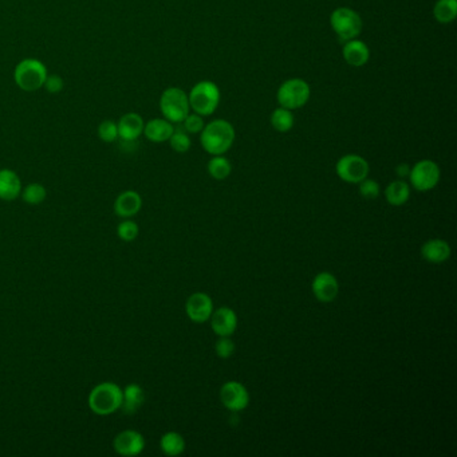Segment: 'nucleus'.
Here are the masks:
<instances>
[{"instance_id": "obj_1", "label": "nucleus", "mask_w": 457, "mask_h": 457, "mask_svg": "<svg viewBox=\"0 0 457 457\" xmlns=\"http://www.w3.org/2000/svg\"><path fill=\"white\" fill-rule=\"evenodd\" d=\"M235 137V127L227 120H214L200 132L201 147L212 156L227 153L232 148Z\"/></svg>"}, {"instance_id": "obj_2", "label": "nucleus", "mask_w": 457, "mask_h": 457, "mask_svg": "<svg viewBox=\"0 0 457 457\" xmlns=\"http://www.w3.org/2000/svg\"><path fill=\"white\" fill-rule=\"evenodd\" d=\"M124 390L115 382H101L94 387L89 394V408L98 416H110L122 405Z\"/></svg>"}, {"instance_id": "obj_3", "label": "nucleus", "mask_w": 457, "mask_h": 457, "mask_svg": "<svg viewBox=\"0 0 457 457\" xmlns=\"http://www.w3.org/2000/svg\"><path fill=\"white\" fill-rule=\"evenodd\" d=\"M47 75L46 66L34 58H26L21 61L14 70V80L23 92H36L42 89Z\"/></svg>"}, {"instance_id": "obj_4", "label": "nucleus", "mask_w": 457, "mask_h": 457, "mask_svg": "<svg viewBox=\"0 0 457 457\" xmlns=\"http://www.w3.org/2000/svg\"><path fill=\"white\" fill-rule=\"evenodd\" d=\"M220 89L215 82L200 80L188 95L191 110L201 117L214 115L220 103Z\"/></svg>"}, {"instance_id": "obj_5", "label": "nucleus", "mask_w": 457, "mask_h": 457, "mask_svg": "<svg viewBox=\"0 0 457 457\" xmlns=\"http://www.w3.org/2000/svg\"><path fill=\"white\" fill-rule=\"evenodd\" d=\"M160 110L172 124H182L191 110L188 94L180 88L165 89L160 97Z\"/></svg>"}, {"instance_id": "obj_6", "label": "nucleus", "mask_w": 457, "mask_h": 457, "mask_svg": "<svg viewBox=\"0 0 457 457\" xmlns=\"http://www.w3.org/2000/svg\"><path fill=\"white\" fill-rule=\"evenodd\" d=\"M311 89L310 85L302 78H291L283 82L278 93L276 100L279 105L288 110H297L309 103Z\"/></svg>"}, {"instance_id": "obj_7", "label": "nucleus", "mask_w": 457, "mask_h": 457, "mask_svg": "<svg viewBox=\"0 0 457 457\" xmlns=\"http://www.w3.org/2000/svg\"><path fill=\"white\" fill-rule=\"evenodd\" d=\"M330 24L332 31L337 36L343 41L355 39L362 31V19L358 12L349 9V7H340L335 9L330 15Z\"/></svg>"}, {"instance_id": "obj_8", "label": "nucleus", "mask_w": 457, "mask_h": 457, "mask_svg": "<svg viewBox=\"0 0 457 457\" xmlns=\"http://www.w3.org/2000/svg\"><path fill=\"white\" fill-rule=\"evenodd\" d=\"M408 177L414 189L419 192H428L440 182L441 172L434 161L421 160L411 167Z\"/></svg>"}, {"instance_id": "obj_9", "label": "nucleus", "mask_w": 457, "mask_h": 457, "mask_svg": "<svg viewBox=\"0 0 457 457\" xmlns=\"http://www.w3.org/2000/svg\"><path fill=\"white\" fill-rule=\"evenodd\" d=\"M369 162L358 154H346L335 164V173L345 183L359 184L369 176Z\"/></svg>"}, {"instance_id": "obj_10", "label": "nucleus", "mask_w": 457, "mask_h": 457, "mask_svg": "<svg viewBox=\"0 0 457 457\" xmlns=\"http://www.w3.org/2000/svg\"><path fill=\"white\" fill-rule=\"evenodd\" d=\"M220 401L228 411H244L250 404V393L241 382L228 381L220 389Z\"/></svg>"}, {"instance_id": "obj_11", "label": "nucleus", "mask_w": 457, "mask_h": 457, "mask_svg": "<svg viewBox=\"0 0 457 457\" xmlns=\"http://www.w3.org/2000/svg\"><path fill=\"white\" fill-rule=\"evenodd\" d=\"M113 448L120 456H138L145 449V438L137 431L126 429L115 436Z\"/></svg>"}, {"instance_id": "obj_12", "label": "nucleus", "mask_w": 457, "mask_h": 457, "mask_svg": "<svg viewBox=\"0 0 457 457\" xmlns=\"http://www.w3.org/2000/svg\"><path fill=\"white\" fill-rule=\"evenodd\" d=\"M185 312L194 323H204L214 312V300L206 293H194L185 303Z\"/></svg>"}, {"instance_id": "obj_13", "label": "nucleus", "mask_w": 457, "mask_h": 457, "mask_svg": "<svg viewBox=\"0 0 457 457\" xmlns=\"http://www.w3.org/2000/svg\"><path fill=\"white\" fill-rule=\"evenodd\" d=\"M311 290L320 302L330 303L340 294V283L330 273H320L314 278Z\"/></svg>"}, {"instance_id": "obj_14", "label": "nucleus", "mask_w": 457, "mask_h": 457, "mask_svg": "<svg viewBox=\"0 0 457 457\" xmlns=\"http://www.w3.org/2000/svg\"><path fill=\"white\" fill-rule=\"evenodd\" d=\"M211 327L217 337H231L238 327V315L227 306L214 310L211 315Z\"/></svg>"}, {"instance_id": "obj_15", "label": "nucleus", "mask_w": 457, "mask_h": 457, "mask_svg": "<svg viewBox=\"0 0 457 457\" xmlns=\"http://www.w3.org/2000/svg\"><path fill=\"white\" fill-rule=\"evenodd\" d=\"M145 122L137 113H126L117 122L118 137L126 142H135L144 133Z\"/></svg>"}, {"instance_id": "obj_16", "label": "nucleus", "mask_w": 457, "mask_h": 457, "mask_svg": "<svg viewBox=\"0 0 457 457\" xmlns=\"http://www.w3.org/2000/svg\"><path fill=\"white\" fill-rule=\"evenodd\" d=\"M142 208V197L136 191H125L118 194L115 201V212L117 216L130 219L136 216Z\"/></svg>"}, {"instance_id": "obj_17", "label": "nucleus", "mask_w": 457, "mask_h": 457, "mask_svg": "<svg viewBox=\"0 0 457 457\" xmlns=\"http://www.w3.org/2000/svg\"><path fill=\"white\" fill-rule=\"evenodd\" d=\"M342 56L347 65L353 68H362L369 62L370 50L366 46L365 42L359 39H352L345 42L342 48Z\"/></svg>"}, {"instance_id": "obj_18", "label": "nucleus", "mask_w": 457, "mask_h": 457, "mask_svg": "<svg viewBox=\"0 0 457 457\" xmlns=\"http://www.w3.org/2000/svg\"><path fill=\"white\" fill-rule=\"evenodd\" d=\"M22 194V182L11 169H0V200L12 201Z\"/></svg>"}, {"instance_id": "obj_19", "label": "nucleus", "mask_w": 457, "mask_h": 457, "mask_svg": "<svg viewBox=\"0 0 457 457\" xmlns=\"http://www.w3.org/2000/svg\"><path fill=\"white\" fill-rule=\"evenodd\" d=\"M451 246L443 239H431L421 247V256L429 263H444L451 258Z\"/></svg>"}, {"instance_id": "obj_20", "label": "nucleus", "mask_w": 457, "mask_h": 457, "mask_svg": "<svg viewBox=\"0 0 457 457\" xmlns=\"http://www.w3.org/2000/svg\"><path fill=\"white\" fill-rule=\"evenodd\" d=\"M174 127L173 124L165 118H153L144 126V136L154 144L167 142L171 138Z\"/></svg>"}, {"instance_id": "obj_21", "label": "nucleus", "mask_w": 457, "mask_h": 457, "mask_svg": "<svg viewBox=\"0 0 457 457\" xmlns=\"http://www.w3.org/2000/svg\"><path fill=\"white\" fill-rule=\"evenodd\" d=\"M144 402H145V393H144V389L141 388L140 385L130 384L124 389L121 409L125 414L127 416L135 414L142 406Z\"/></svg>"}, {"instance_id": "obj_22", "label": "nucleus", "mask_w": 457, "mask_h": 457, "mask_svg": "<svg viewBox=\"0 0 457 457\" xmlns=\"http://www.w3.org/2000/svg\"><path fill=\"white\" fill-rule=\"evenodd\" d=\"M411 197V187L404 180L392 182L385 189V199L390 206H404Z\"/></svg>"}, {"instance_id": "obj_23", "label": "nucleus", "mask_w": 457, "mask_h": 457, "mask_svg": "<svg viewBox=\"0 0 457 457\" xmlns=\"http://www.w3.org/2000/svg\"><path fill=\"white\" fill-rule=\"evenodd\" d=\"M161 451L167 456H179L185 451V440L177 432H167L160 440Z\"/></svg>"}, {"instance_id": "obj_24", "label": "nucleus", "mask_w": 457, "mask_h": 457, "mask_svg": "<svg viewBox=\"0 0 457 457\" xmlns=\"http://www.w3.org/2000/svg\"><path fill=\"white\" fill-rule=\"evenodd\" d=\"M434 16L438 23H452L457 16V0H437L434 7Z\"/></svg>"}, {"instance_id": "obj_25", "label": "nucleus", "mask_w": 457, "mask_h": 457, "mask_svg": "<svg viewBox=\"0 0 457 457\" xmlns=\"http://www.w3.org/2000/svg\"><path fill=\"white\" fill-rule=\"evenodd\" d=\"M271 126L274 127L276 132L279 133H287L294 127V115L293 110H288L285 107H278L275 109L274 112L271 113V118H270Z\"/></svg>"}, {"instance_id": "obj_26", "label": "nucleus", "mask_w": 457, "mask_h": 457, "mask_svg": "<svg viewBox=\"0 0 457 457\" xmlns=\"http://www.w3.org/2000/svg\"><path fill=\"white\" fill-rule=\"evenodd\" d=\"M206 169L212 179L221 182V180H226L231 174L232 165H231L228 159H226L221 154V156H214V159H211L208 162Z\"/></svg>"}, {"instance_id": "obj_27", "label": "nucleus", "mask_w": 457, "mask_h": 457, "mask_svg": "<svg viewBox=\"0 0 457 457\" xmlns=\"http://www.w3.org/2000/svg\"><path fill=\"white\" fill-rule=\"evenodd\" d=\"M21 196H22L24 203H27L30 206H39L46 200L47 191L42 184H28L22 188Z\"/></svg>"}, {"instance_id": "obj_28", "label": "nucleus", "mask_w": 457, "mask_h": 457, "mask_svg": "<svg viewBox=\"0 0 457 457\" xmlns=\"http://www.w3.org/2000/svg\"><path fill=\"white\" fill-rule=\"evenodd\" d=\"M168 141L171 144V148L177 153H187L192 145L189 135L184 129H174Z\"/></svg>"}, {"instance_id": "obj_29", "label": "nucleus", "mask_w": 457, "mask_h": 457, "mask_svg": "<svg viewBox=\"0 0 457 457\" xmlns=\"http://www.w3.org/2000/svg\"><path fill=\"white\" fill-rule=\"evenodd\" d=\"M138 233H140V228L136 221L130 220V219H125L124 221H121L117 227V235L121 241H133L137 239Z\"/></svg>"}, {"instance_id": "obj_30", "label": "nucleus", "mask_w": 457, "mask_h": 457, "mask_svg": "<svg viewBox=\"0 0 457 457\" xmlns=\"http://www.w3.org/2000/svg\"><path fill=\"white\" fill-rule=\"evenodd\" d=\"M98 137L103 140V142H115L118 138V129L117 122L112 120H105L98 126Z\"/></svg>"}, {"instance_id": "obj_31", "label": "nucleus", "mask_w": 457, "mask_h": 457, "mask_svg": "<svg viewBox=\"0 0 457 457\" xmlns=\"http://www.w3.org/2000/svg\"><path fill=\"white\" fill-rule=\"evenodd\" d=\"M183 129L188 133V135H197L203 130L204 127V120L201 115H196V113H189L184 118L183 122Z\"/></svg>"}, {"instance_id": "obj_32", "label": "nucleus", "mask_w": 457, "mask_h": 457, "mask_svg": "<svg viewBox=\"0 0 457 457\" xmlns=\"http://www.w3.org/2000/svg\"><path fill=\"white\" fill-rule=\"evenodd\" d=\"M235 343L229 337H219L216 345H215V352L217 357L221 359H228L235 353Z\"/></svg>"}, {"instance_id": "obj_33", "label": "nucleus", "mask_w": 457, "mask_h": 457, "mask_svg": "<svg viewBox=\"0 0 457 457\" xmlns=\"http://www.w3.org/2000/svg\"><path fill=\"white\" fill-rule=\"evenodd\" d=\"M379 194H381V188L376 180L366 177L365 180L359 183V194L366 200H374L377 199Z\"/></svg>"}, {"instance_id": "obj_34", "label": "nucleus", "mask_w": 457, "mask_h": 457, "mask_svg": "<svg viewBox=\"0 0 457 457\" xmlns=\"http://www.w3.org/2000/svg\"><path fill=\"white\" fill-rule=\"evenodd\" d=\"M63 86H65V80H62V77H59L57 74L47 75L45 85H43V88L46 89L47 92L51 93V94L62 92Z\"/></svg>"}, {"instance_id": "obj_35", "label": "nucleus", "mask_w": 457, "mask_h": 457, "mask_svg": "<svg viewBox=\"0 0 457 457\" xmlns=\"http://www.w3.org/2000/svg\"><path fill=\"white\" fill-rule=\"evenodd\" d=\"M409 172H411V167L408 164H400L397 168H396V173L400 179H404V177H408L409 176Z\"/></svg>"}]
</instances>
